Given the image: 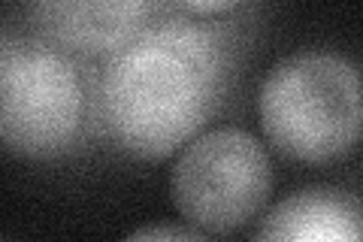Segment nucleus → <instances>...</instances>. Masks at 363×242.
<instances>
[{
    "label": "nucleus",
    "mask_w": 363,
    "mask_h": 242,
    "mask_svg": "<svg viewBox=\"0 0 363 242\" xmlns=\"http://www.w3.org/2000/svg\"><path fill=\"white\" fill-rule=\"evenodd\" d=\"M124 242H206V239L197 236V233H191V230H182V227L149 224V227L133 230V233Z\"/></svg>",
    "instance_id": "nucleus-7"
},
{
    "label": "nucleus",
    "mask_w": 363,
    "mask_h": 242,
    "mask_svg": "<svg viewBox=\"0 0 363 242\" xmlns=\"http://www.w3.org/2000/svg\"><path fill=\"white\" fill-rule=\"evenodd\" d=\"M169 191L182 218L194 227L230 233L267 206L272 164L257 136L242 128H215L182 148Z\"/></svg>",
    "instance_id": "nucleus-4"
},
{
    "label": "nucleus",
    "mask_w": 363,
    "mask_h": 242,
    "mask_svg": "<svg viewBox=\"0 0 363 242\" xmlns=\"http://www.w3.org/2000/svg\"><path fill=\"white\" fill-rule=\"evenodd\" d=\"M152 6L121 0V4H76V0H49L30 9L33 25L43 37L73 52H118L145 28Z\"/></svg>",
    "instance_id": "nucleus-5"
},
{
    "label": "nucleus",
    "mask_w": 363,
    "mask_h": 242,
    "mask_svg": "<svg viewBox=\"0 0 363 242\" xmlns=\"http://www.w3.org/2000/svg\"><path fill=\"white\" fill-rule=\"evenodd\" d=\"M255 242H363V206L336 188H303L272 206Z\"/></svg>",
    "instance_id": "nucleus-6"
},
{
    "label": "nucleus",
    "mask_w": 363,
    "mask_h": 242,
    "mask_svg": "<svg viewBox=\"0 0 363 242\" xmlns=\"http://www.w3.org/2000/svg\"><path fill=\"white\" fill-rule=\"evenodd\" d=\"M224 49L185 18L143 28L112 52L100 79V115L124 152L161 160L185 148L218 106Z\"/></svg>",
    "instance_id": "nucleus-1"
},
{
    "label": "nucleus",
    "mask_w": 363,
    "mask_h": 242,
    "mask_svg": "<svg viewBox=\"0 0 363 242\" xmlns=\"http://www.w3.org/2000/svg\"><path fill=\"white\" fill-rule=\"evenodd\" d=\"M260 131L279 155L330 164L363 140V70L330 49H303L269 67L257 91Z\"/></svg>",
    "instance_id": "nucleus-2"
},
{
    "label": "nucleus",
    "mask_w": 363,
    "mask_h": 242,
    "mask_svg": "<svg viewBox=\"0 0 363 242\" xmlns=\"http://www.w3.org/2000/svg\"><path fill=\"white\" fill-rule=\"evenodd\" d=\"M85 119L76 67L37 40L0 43V136L9 155L45 160L67 152Z\"/></svg>",
    "instance_id": "nucleus-3"
},
{
    "label": "nucleus",
    "mask_w": 363,
    "mask_h": 242,
    "mask_svg": "<svg viewBox=\"0 0 363 242\" xmlns=\"http://www.w3.org/2000/svg\"><path fill=\"white\" fill-rule=\"evenodd\" d=\"M240 4H233V0H212V4H185L188 13H194V16H218V13H230V9H236Z\"/></svg>",
    "instance_id": "nucleus-8"
}]
</instances>
